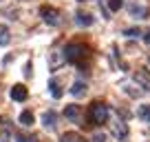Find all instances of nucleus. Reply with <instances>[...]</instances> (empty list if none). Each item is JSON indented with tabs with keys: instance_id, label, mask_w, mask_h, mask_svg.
<instances>
[{
	"instance_id": "nucleus-13",
	"label": "nucleus",
	"mask_w": 150,
	"mask_h": 142,
	"mask_svg": "<svg viewBox=\"0 0 150 142\" xmlns=\"http://www.w3.org/2000/svg\"><path fill=\"white\" fill-rule=\"evenodd\" d=\"M137 115H139L141 120H146V122H150V104H141L139 111H137Z\"/></svg>"
},
{
	"instance_id": "nucleus-3",
	"label": "nucleus",
	"mask_w": 150,
	"mask_h": 142,
	"mask_svg": "<svg viewBox=\"0 0 150 142\" xmlns=\"http://www.w3.org/2000/svg\"><path fill=\"white\" fill-rule=\"evenodd\" d=\"M110 131H112V136L117 138V140H126L128 138V124L124 122V120H112Z\"/></svg>"
},
{
	"instance_id": "nucleus-21",
	"label": "nucleus",
	"mask_w": 150,
	"mask_h": 142,
	"mask_svg": "<svg viewBox=\"0 0 150 142\" xmlns=\"http://www.w3.org/2000/svg\"><path fill=\"white\" fill-rule=\"evenodd\" d=\"M77 2H88V0H77Z\"/></svg>"
},
{
	"instance_id": "nucleus-16",
	"label": "nucleus",
	"mask_w": 150,
	"mask_h": 142,
	"mask_svg": "<svg viewBox=\"0 0 150 142\" xmlns=\"http://www.w3.org/2000/svg\"><path fill=\"white\" fill-rule=\"evenodd\" d=\"M122 7H124L122 0H108V9H110V11H119Z\"/></svg>"
},
{
	"instance_id": "nucleus-1",
	"label": "nucleus",
	"mask_w": 150,
	"mask_h": 142,
	"mask_svg": "<svg viewBox=\"0 0 150 142\" xmlns=\"http://www.w3.org/2000/svg\"><path fill=\"white\" fill-rule=\"evenodd\" d=\"M108 118H110V109L104 102H95L91 107V122L93 124H106Z\"/></svg>"
},
{
	"instance_id": "nucleus-15",
	"label": "nucleus",
	"mask_w": 150,
	"mask_h": 142,
	"mask_svg": "<svg viewBox=\"0 0 150 142\" xmlns=\"http://www.w3.org/2000/svg\"><path fill=\"white\" fill-rule=\"evenodd\" d=\"M62 142H84V140H82L77 133H64V136H62Z\"/></svg>"
},
{
	"instance_id": "nucleus-9",
	"label": "nucleus",
	"mask_w": 150,
	"mask_h": 142,
	"mask_svg": "<svg viewBox=\"0 0 150 142\" xmlns=\"http://www.w3.org/2000/svg\"><path fill=\"white\" fill-rule=\"evenodd\" d=\"M128 11H130L132 16H137V18H146V16L150 14L148 7H139V5H130V7H128Z\"/></svg>"
},
{
	"instance_id": "nucleus-4",
	"label": "nucleus",
	"mask_w": 150,
	"mask_h": 142,
	"mask_svg": "<svg viewBox=\"0 0 150 142\" xmlns=\"http://www.w3.org/2000/svg\"><path fill=\"white\" fill-rule=\"evenodd\" d=\"M84 51L86 49L82 47V44H69V47L64 49V58L71 60V62H75V60H80V58L84 56Z\"/></svg>"
},
{
	"instance_id": "nucleus-14",
	"label": "nucleus",
	"mask_w": 150,
	"mask_h": 142,
	"mask_svg": "<svg viewBox=\"0 0 150 142\" xmlns=\"http://www.w3.org/2000/svg\"><path fill=\"white\" fill-rule=\"evenodd\" d=\"M49 89H51V95L53 98H62V89L55 80H49Z\"/></svg>"
},
{
	"instance_id": "nucleus-7",
	"label": "nucleus",
	"mask_w": 150,
	"mask_h": 142,
	"mask_svg": "<svg viewBox=\"0 0 150 142\" xmlns=\"http://www.w3.org/2000/svg\"><path fill=\"white\" fill-rule=\"evenodd\" d=\"M75 22L80 24V27H91V24H93V16L91 14H75Z\"/></svg>"
},
{
	"instance_id": "nucleus-17",
	"label": "nucleus",
	"mask_w": 150,
	"mask_h": 142,
	"mask_svg": "<svg viewBox=\"0 0 150 142\" xmlns=\"http://www.w3.org/2000/svg\"><path fill=\"white\" fill-rule=\"evenodd\" d=\"M139 29H135V27H132V29H126V31H124V36H128V38H135V36H139Z\"/></svg>"
},
{
	"instance_id": "nucleus-6",
	"label": "nucleus",
	"mask_w": 150,
	"mask_h": 142,
	"mask_svg": "<svg viewBox=\"0 0 150 142\" xmlns=\"http://www.w3.org/2000/svg\"><path fill=\"white\" fill-rule=\"evenodd\" d=\"M84 93H86V82L77 80V82H73V85H71V95H75V98H82Z\"/></svg>"
},
{
	"instance_id": "nucleus-5",
	"label": "nucleus",
	"mask_w": 150,
	"mask_h": 142,
	"mask_svg": "<svg viewBox=\"0 0 150 142\" xmlns=\"http://www.w3.org/2000/svg\"><path fill=\"white\" fill-rule=\"evenodd\" d=\"M9 95H11V100H16V102H24V100H27V87L24 85H13L11 91H9Z\"/></svg>"
},
{
	"instance_id": "nucleus-2",
	"label": "nucleus",
	"mask_w": 150,
	"mask_h": 142,
	"mask_svg": "<svg viewBox=\"0 0 150 142\" xmlns=\"http://www.w3.org/2000/svg\"><path fill=\"white\" fill-rule=\"evenodd\" d=\"M40 16H42V20L47 24H51V27H57V24H60V11L53 9V7H42V9H40Z\"/></svg>"
},
{
	"instance_id": "nucleus-8",
	"label": "nucleus",
	"mask_w": 150,
	"mask_h": 142,
	"mask_svg": "<svg viewBox=\"0 0 150 142\" xmlns=\"http://www.w3.org/2000/svg\"><path fill=\"white\" fill-rule=\"evenodd\" d=\"M11 40V31L9 27H5V24H0V47H7Z\"/></svg>"
},
{
	"instance_id": "nucleus-19",
	"label": "nucleus",
	"mask_w": 150,
	"mask_h": 142,
	"mask_svg": "<svg viewBox=\"0 0 150 142\" xmlns=\"http://www.w3.org/2000/svg\"><path fill=\"white\" fill-rule=\"evenodd\" d=\"M16 142H29V138H24V136H20V133H16Z\"/></svg>"
},
{
	"instance_id": "nucleus-20",
	"label": "nucleus",
	"mask_w": 150,
	"mask_h": 142,
	"mask_svg": "<svg viewBox=\"0 0 150 142\" xmlns=\"http://www.w3.org/2000/svg\"><path fill=\"white\" fill-rule=\"evenodd\" d=\"M144 40H146V42H150V31H148V33L144 36Z\"/></svg>"
},
{
	"instance_id": "nucleus-11",
	"label": "nucleus",
	"mask_w": 150,
	"mask_h": 142,
	"mask_svg": "<svg viewBox=\"0 0 150 142\" xmlns=\"http://www.w3.org/2000/svg\"><path fill=\"white\" fill-rule=\"evenodd\" d=\"M42 124L47 129H53L55 127V113H53V111H47V113L42 115Z\"/></svg>"
},
{
	"instance_id": "nucleus-10",
	"label": "nucleus",
	"mask_w": 150,
	"mask_h": 142,
	"mask_svg": "<svg viewBox=\"0 0 150 142\" xmlns=\"http://www.w3.org/2000/svg\"><path fill=\"white\" fill-rule=\"evenodd\" d=\"M64 115H66L69 120H77V118H80V107H75V104H69V107L64 109Z\"/></svg>"
},
{
	"instance_id": "nucleus-12",
	"label": "nucleus",
	"mask_w": 150,
	"mask_h": 142,
	"mask_svg": "<svg viewBox=\"0 0 150 142\" xmlns=\"http://www.w3.org/2000/svg\"><path fill=\"white\" fill-rule=\"evenodd\" d=\"M33 120H35V118H33L31 111H22V113H20V124H24V127H31Z\"/></svg>"
},
{
	"instance_id": "nucleus-18",
	"label": "nucleus",
	"mask_w": 150,
	"mask_h": 142,
	"mask_svg": "<svg viewBox=\"0 0 150 142\" xmlns=\"http://www.w3.org/2000/svg\"><path fill=\"white\" fill-rule=\"evenodd\" d=\"M91 142H106V136H104V133H95Z\"/></svg>"
}]
</instances>
